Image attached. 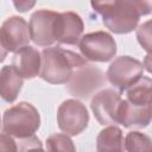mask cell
Segmentation results:
<instances>
[{
	"label": "cell",
	"mask_w": 152,
	"mask_h": 152,
	"mask_svg": "<svg viewBox=\"0 0 152 152\" xmlns=\"http://www.w3.org/2000/svg\"><path fill=\"white\" fill-rule=\"evenodd\" d=\"M91 8L101 15L103 25L116 34H126L138 28L140 17L152 12L150 1H93Z\"/></svg>",
	"instance_id": "6da1fadb"
},
{
	"label": "cell",
	"mask_w": 152,
	"mask_h": 152,
	"mask_svg": "<svg viewBox=\"0 0 152 152\" xmlns=\"http://www.w3.org/2000/svg\"><path fill=\"white\" fill-rule=\"evenodd\" d=\"M88 61L61 46L45 48L42 51V70L39 77L51 84H66L72 74L87 65Z\"/></svg>",
	"instance_id": "7a4b0ae2"
},
{
	"label": "cell",
	"mask_w": 152,
	"mask_h": 152,
	"mask_svg": "<svg viewBox=\"0 0 152 152\" xmlns=\"http://www.w3.org/2000/svg\"><path fill=\"white\" fill-rule=\"evenodd\" d=\"M40 127L38 109L28 102H19L5 110L2 116V132L23 140L34 135Z\"/></svg>",
	"instance_id": "3957f363"
},
{
	"label": "cell",
	"mask_w": 152,
	"mask_h": 152,
	"mask_svg": "<svg viewBox=\"0 0 152 152\" xmlns=\"http://www.w3.org/2000/svg\"><path fill=\"white\" fill-rule=\"evenodd\" d=\"M106 75L97 66L87 64L80 69H77L65 88L70 95L76 99L88 100L91 95L94 96L100 88H102L106 83Z\"/></svg>",
	"instance_id": "277c9868"
},
{
	"label": "cell",
	"mask_w": 152,
	"mask_h": 152,
	"mask_svg": "<svg viewBox=\"0 0 152 152\" xmlns=\"http://www.w3.org/2000/svg\"><path fill=\"white\" fill-rule=\"evenodd\" d=\"M81 55L90 62H109L116 55L114 38L104 31H95L84 34L78 44Z\"/></svg>",
	"instance_id": "5b68a950"
},
{
	"label": "cell",
	"mask_w": 152,
	"mask_h": 152,
	"mask_svg": "<svg viewBox=\"0 0 152 152\" xmlns=\"http://www.w3.org/2000/svg\"><path fill=\"white\" fill-rule=\"evenodd\" d=\"M142 74L144 64L140 61L131 56H120L108 66L106 78L119 91H124L144 76Z\"/></svg>",
	"instance_id": "8992f818"
},
{
	"label": "cell",
	"mask_w": 152,
	"mask_h": 152,
	"mask_svg": "<svg viewBox=\"0 0 152 152\" xmlns=\"http://www.w3.org/2000/svg\"><path fill=\"white\" fill-rule=\"evenodd\" d=\"M31 40L30 26L26 20L18 15L7 18L0 28V46H1V61L5 59L10 52H17L20 49L28 46Z\"/></svg>",
	"instance_id": "52a82bcc"
},
{
	"label": "cell",
	"mask_w": 152,
	"mask_h": 152,
	"mask_svg": "<svg viewBox=\"0 0 152 152\" xmlns=\"http://www.w3.org/2000/svg\"><path fill=\"white\" fill-rule=\"evenodd\" d=\"M58 128L69 137L78 135L89 124V113L87 107L76 99L63 101L57 109Z\"/></svg>",
	"instance_id": "ba28073f"
},
{
	"label": "cell",
	"mask_w": 152,
	"mask_h": 152,
	"mask_svg": "<svg viewBox=\"0 0 152 152\" xmlns=\"http://www.w3.org/2000/svg\"><path fill=\"white\" fill-rule=\"evenodd\" d=\"M58 12L51 10H38L32 13L28 26L31 40L42 48H50L56 42Z\"/></svg>",
	"instance_id": "9c48e42d"
},
{
	"label": "cell",
	"mask_w": 152,
	"mask_h": 152,
	"mask_svg": "<svg viewBox=\"0 0 152 152\" xmlns=\"http://www.w3.org/2000/svg\"><path fill=\"white\" fill-rule=\"evenodd\" d=\"M122 99L119 91L107 88L97 91L91 101L90 108L95 116L102 126H116L118 124V110Z\"/></svg>",
	"instance_id": "30bf717a"
},
{
	"label": "cell",
	"mask_w": 152,
	"mask_h": 152,
	"mask_svg": "<svg viewBox=\"0 0 152 152\" xmlns=\"http://www.w3.org/2000/svg\"><path fill=\"white\" fill-rule=\"evenodd\" d=\"M84 24L75 12H62L58 15L56 42L64 45H78L83 37Z\"/></svg>",
	"instance_id": "8fae6325"
},
{
	"label": "cell",
	"mask_w": 152,
	"mask_h": 152,
	"mask_svg": "<svg viewBox=\"0 0 152 152\" xmlns=\"http://www.w3.org/2000/svg\"><path fill=\"white\" fill-rule=\"evenodd\" d=\"M23 80H32L40 75L42 52L32 46H25L13 55L12 64Z\"/></svg>",
	"instance_id": "7c38bea8"
},
{
	"label": "cell",
	"mask_w": 152,
	"mask_h": 152,
	"mask_svg": "<svg viewBox=\"0 0 152 152\" xmlns=\"http://www.w3.org/2000/svg\"><path fill=\"white\" fill-rule=\"evenodd\" d=\"M152 115L148 106H134L122 100L118 110V124L126 128H145L150 125Z\"/></svg>",
	"instance_id": "4fadbf2b"
},
{
	"label": "cell",
	"mask_w": 152,
	"mask_h": 152,
	"mask_svg": "<svg viewBox=\"0 0 152 152\" xmlns=\"http://www.w3.org/2000/svg\"><path fill=\"white\" fill-rule=\"evenodd\" d=\"M23 77L12 65H4L0 71V95L4 101L12 103L17 100L21 87Z\"/></svg>",
	"instance_id": "5bb4252c"
},
{
	"label": "cell",
	"mask_w": 152,
	"mask_h": 152,
	"mask_svg": "<svg viewBox=\"0 0 152 152\" xmlns=\"http://www.w3.org/2000/svg\"><path fill=\"white\" fill-rule=\"evenodd\" d=\"M97 152H125V139L118 126H107L96 138Z\"/></svg>",
	"instance_id": "9a60e30c"
},
{
	"label": "cell",
	"mask_w": 152,
	"mask_h": 152,
	"mask_svg": "<svg viewBox=\"0 0 152 152\" xmlns=\"http://www.w3.org/2000/svg\"><path fill=\"white\" fill-rule=\"evenodd\" d=\"M126 100L134 106H148L152 97V78L141 76L126 90Z\"/></svg>",
	"instance_id": "2e32d148"
},
{
	"label": "cell",
	"mask_w": 152,
	"mask_h": 152,
	"mask_svg": "<svg viewBox=\"0 0 152 152\" xmlns=\"http://www.w3.org/2000/svg\"><path fill=\"white\" fill-rule=\"evenodd\" d=\"M126 152H152V139L145 133L131 131L125 137Z\"/></svg>",
	"instance_id": "e0dca14e"
},
{
	"label": "cell",
	"mask_w": 152,
	"mask_h": 152,
	"mask_svg": "<svg viewBox=\"0 0 152 152\" xmlns=\"http://www.w3.org/2000/svg\"><path fill=\"white\" fill-rule=\"evenodd\" d=\"M46 152H77L71 138L64 133H55L50 135L46 141Z\"/></svg>",
	"instance_id": "ac0fdd59"
},
{
	"label": "cell",
	"mask_w": 152,
	"mask_h": 152,
	"mask_svg": "<svg viewBox=\"0 0 152 152\" xmlns=\"http://www.w3.org/2000/svg\"><path fill=\"white\" fill-rule=\"evenodd\" d=\"M138 43L147 52L152 53V19L140 24L135 32Z\"/></svg>",
	"instance_id": "d6986e66"
},
{
	"label": "cell",
	"mask_w": 152,
	"mask_h": 152,
	"mask_svg": "<svg viewBox=\"0 0 152 152\" xmlns=\"http://www.w3.org/2000/svg\"><path fill=\"white\" fill-rule=\"evenodd\" d=\"M1 152H19V146L15 139L6 133H1Z\"/></svg>",
	"instance_id": "ffe728a7"
},
{
	"label": "cell",
	"mask_w": 152,
	"mask_h": 152,
	"mask_svg": "<svg viewBox=\"0 0 152 152\" xmlns=\"http://www.w3.org/2000/svg\"><path fill=\"white\" fill-rule=\"evenodd\" d=\"M13 5L15 6L17 11H19V12H26L27 10H30L31 7L34 6V1H31V2H28V1H19V2L14 1Z\"/></svg>",
	"instance_id": "44dd1931"
},
{
	"label": "cell",
	"mask_w": 152,
	"mask_h": 152,
	"mask_svg": "<svg viewBox=\"0 0 152 152\" xmlns=\"http://www.w3.org/2000/svg\"><path fill=\"white\" fill-rule=\"evenodd\" d=\"M144 69L152 74V53H147L144 58Z\"/></svg>",
	"instance_id": "7402d4cb"
},
{
	"label": "cell",
	"mask_w": 152,
	"mask_h": 152,
	"mask_svg": "<svg viewBox=\"0 0 152 152\" xmlns=\"http://www.w3.org/2000/svg\"><path fill=\"white\" fill-rule=\"evenodd\" d=\"M25 152H46V151H44L43 147H33V148H30Z\"/></svg>",
	"instance_id": "603a6c76"
},
{
	"label": "cell",
	"mask_w": 152,
	"mask_h": 152,
	"mask_svg": "<svg viewBox=\"0 0 152 152\" xmlns=\"http://www.w3.org/2000/svg\"><path fill=\"white\" fill-rule=\"evenodd\" d=\"M148 109H150V113H151V115H152V97H151V100H150V102H148Z\"/></svg>",
	"instance_id": "cb8c5ba5"
}]
</instances>
